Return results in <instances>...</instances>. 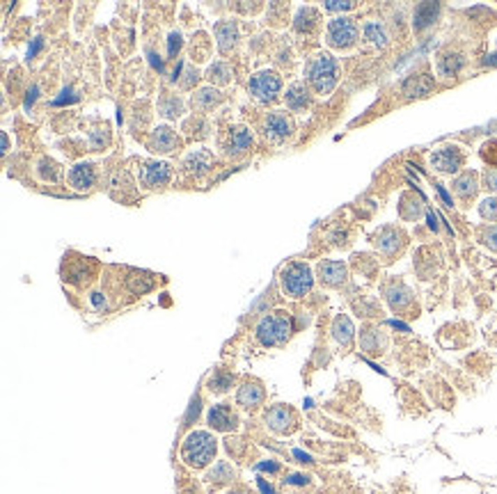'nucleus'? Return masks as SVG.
<instances>
[{"mask_svg":"<svg viewBox=\"0 0 497 494\" xmlns=\"http://www.w3.org/2000/svg\"><path fill=\"white\" fill-rule=\"evenodd\" d=\"M215 453H218V440L209 431L188 433V437L181 444V460L193 469H202L213 463Z\"/></svg>","mask_w":497,"mask_h":494,"instance_id":"obj_1","label":"nucleus"},{"mask_svg":"<svg viewBox=\"0 0 497 494\" xmlns=\"http://www.w3.org/2000/svg\"><path fill=\"white\" fill-rule=\"evenodd\" d=\"M305 80L317 94H330L339 80V64L330 53H317L305 67Z\"/></svg>","mask_w":497,"mask_h":494,"instance_id":"obj_2","label":"nucleus"},{"mask_svg":"<svg viewBox=\"0 0 497 494\" xmlns=\"http://www.w3.org/2000/svg\"><path fill=\"white\" fill-rule=\"evenodd\" d=\"M294 320L287 311H273V314L264 316L257 325L254 334L264 348H273V345H284L294 334Z\"/></svg>","mask_w":497,"mask_h":494,"instance_id":"obj_3","label":"nucleus"},{"mask_svg":"<svg viewBox=\"0 0 497 494\" xmlns=\"http://www.w3.org/2000/svg\"><path fill=\"white\" fill-rule=\"evenodd\" d=\"M280 284H282V291L289 298H305L312 286H314V273L308 263L303 261H291L287 263L282 268V273H280Z\"/></svg>","mask_w":497,"mask_h":494,"instance_id":"obj_4","label":"nucleus"},{"mask_svg":"<svg viewBox=\"0 0 497 494\" xmlns=\"http://www.w3.org/2000/svg\"><path fill=\"white\" fill-rule=\"evenodd\" d=\"M247 92L259 103H275L280 98V92H282V78H280L278 71L261 69L252 73L250 80H247Z\"/></svg>","mask_w":497,"mask_h":494,"instance_id":"obj_5","label":"nucleus"},{"mask_svg":"<svg viewBox=\"0 0 497 494\" xmlns=\"http://www.w3.org/2000/svg\"><path fill=\"white\" fill-rule=\"evenodd\" d=\"M358 23L349 16H337L328 23L326 28V44L330 48H339V51H344V48H351L355 41H358Z\"/></svg>","mask_w":497,"mask_h":494,"instance_id":"obj_6","label":"nucleus"},{"mask_svg":"<svg viewBox=\"0 0 497 494\" xmlns=\"http://www.w3.org/2000/svg\"><path fill=\"white\" fill-rule=\"evenodd\" d=\"M172 179V165L165 160H147L140 167V186L145 190H156V188H165Z\"/></svg>","mask_w":497,"mask_h":494,"instance_id":"obj_7","label":"nucleus"},{"mask_svg":"<svg viewBox=\"0 0 497 494\" xmlns=\"http://www.w3.org/2000/svg\"><path fill=\"white\" fill-rule=\"evenodd\" d=\"M294 130H296V126H294L291 114H287L282 110L268 112L266 119H264V135L275 144H282L284 140L294 135Z\"/></svg>","mask_w":497,"mask_h":494,"instance_id":"obj_8","label":"nucleus"},{"mask_svg":"<svg viewBox=\"0 0 497 494\" xmlns=\"http://www.w3.org/2000/svg\"><path fill=\"white\" fill-rule=\"evenodd\" d=\"M206 424H209L213 431L218 433H234L241 426V419H238V412L227 405V403H218L209 410L206 414Z\"/></svg>","mask_w":497,"mask_h":494,"instance_id":"obj_9","label":"nucleus"},{"mask_svg":"<svg viewBox=\"0 0 497 494\" xmlns=\"http://www.w3.org/2000/svg\"><path fill=\"white\" fill-rule=\"evenodd\" d=\"M463 163H466V156L459 149V147H440V149H435L431 154V165L442 172V174H454V172H459L463 167Z\"/></svg>","mask_w":497,"mask_h":494,"instance_id":"obj_10","label":"nucleus"},{"mask_svg":"<svg viewBox=\"0 0 497 494\" xmlns=\"http://www.w3.org/2000/svg\"><path fill=\"white\" fill-rule=\"evenodd\" d=\"M266 424L273 433L278 435H291L298 426V419H296V412L287 405H273L266 410Z\"/></svg>","mask_w":497,"mask_h":494,"instance_id":"obj_11","label":"nucleus"},{"mask_svg":"<svg viewBox=\"0 0 497 494\" xmlns=\"http://www.w3.org/2000/svg\"><path fill=\"white\" fill-rule=\"evenodd\" d=\"M147 147L152 149L154 154H172L177 151L181 147V137L177 135V130L172 126H156L152 133H149V140H147Z\"/></svg>","mask_w":497,"mask_h":494,"instance_id":"obj_12","label":"nucleus"},{"mask_svg":"<svg viewBox=\"0 0 497 494\" xmlns=\"http://www.w3.org/2000/svg\"><path fill=\"white\" fill-rule=\"evenodd\" d=\"M264 398H266V391L257 380H245L236 391V403L238 407H243L247 412H254L264 405Z\"/></svg>","mask_w":497,"mask_h":494,"instance_id":"obj_13","label":"nucleus"},{"mask_svg":"<svg viewBox=\"0 0 497 494\" xmlns=\"http://www.w3.org/2000/svg\"><path fill=\"white\" fill-rule=\"evenodd\" d=\"M317 273H319V279H321L323 286L337 288V286H342V284L346 282V277H349V268H346L344 261L328 259V261H321V263H319Z\"/></svg>","mask_w":497,"mask_h":494,"instance_id":"obj_14","label":"nucleus"},{"mask_svg":"<svg viewBox=\"0 0 497 494\" xmlns=\"http://www.w3.org/2000/svg\"><path fill=\"white\" fill-rule=\"evenodd\" d=\"M67 181L73 190H89L96 184V165L94 163H76L67 172Z\"/></svg>","mask_w":497,"mask_h":494,"instance_id":"obj_15","label":"nucleus"},{"mask_svg":"<svg viewBox=\"0 0 497 494\" xmlns=\"http://www.w3.org/2000/svg\"><path fill=\"white\" fill-rule=\"evenodd\" d=\"M215 44H218L220 53H231L238 46V26L236 21H218L213 28Z\"/></svg>","mask_w":497,"mask_h":494,"instance_id":"obj_16","label":"nucleus"},{"mask_svg":"<svg viewBox=\"0 0 497 494\" xmlns=\"http://www.w3.org/2000/svg\"><path fill=\"white\" fill-rule=\"evenodd\" d=\"M284 101L291 112H305L312 105V94L310 89L305 87V82H291V85L287 87Z\"/></svg>","mask_w":497,"mask_h":494,"instance_id":"obj_17","label":"nucleus"},{"mask_svg":"<svg viewBox=\"0 0 497 494\" xmlns=\"http://www.w3.org/2000/svg\"><path fill=\"white\" fill-rule=\"evenodd\" d=\"M374 243H376L378 250L385 254V257H394V254L403 247V234L394 227H385L376 234Z\"/></svg>","mask_w":497,"mask_h":494,"instance_id":"obj_18","label":"nucleus"},{"mask_svg":"<svg viewBox=\"0 0 497 494\" xmlns=\"http://www.w3.org/2000/svg\"><path fill=\"white\" fill-rule=\"evenodd\" d=\"M204 481L209 483L213 490H218V488H222V485H229V483L236 481V469L231 467L229 463H225V460H220V463L213 465V469L206 472Z\"/></svg>","mask_w":497,"mask_h":494,"instance_id":"obj_19","label":"nucleus"},{"mask_svg":"<svg viewBox=\"0 0 497 494\" xmlns=\"http://www.w3.org/2000/svg\"><path fill=\"white\" fill-rule=\"evenodd\" d=\"M252 147V133H250V128H245V126H236V128H231V133H229V140H227V149L225 154L227 156H243L247 149Z\"/></svg>","mask_w":497,"mask_h":494,"instance_id":"obj_20","label":"nucleus"},{"mask_svg":"<svg viewBox=\"0 0 497 494\" xmlns=\"http://www.w3.org/2000/svg\"><path fill=\"white\" fill-rule=\"evenodd\" d=\"M190 103H193V108H195L197 112H209V110L218 108V105L222 103V94H220L213 85L200 87V89H197V92L193 94V98H190Z\"/></svg>","mask_w":497,"mask_h":494,"instance_id":"obj_21","label":"nucleus"},{"mask_svg":"<svg viewBox=\"0 0 497 494\" xmlns=\"http://www.w3.org/2000/svg\"><path fill=\"white\" fill-rule=\"evenodd\" d=\"M438 16H440V5L438 3H422V5L415 7V12H412V28H415L417 32L426 30L438 21Z\"/></svg>","mask_w":497,"mask_h":494,"instance_id":"obj_22","label":"nucleus"},{"mask_svg":"<svg viewBox=\"0 0 497 494\" xmlns=\"http://www.w3.org/2000/svg\"><path fill=\"white\" fill-rule=\"evenodd\" d=\"M211 165H213V156L209 149H195L184 158L186 172H190V174H195V177L206 174V172L211 170Z\"/></svg>","mask_w":497,"mask_h":494,"instance_id":"obj_23","label":"nucleus"},{"mask_svg":"<svg viewBox=\"0 0 497 494\" xmlns=\"http://www.w3.org/2000/svg\"><path fill=\"white\" fill-rule=\"evenodd\" d=\"M156 108H159V114L165 119H177L184 114V98H179L177 94H170V92H163V96L159 98V103H156Z\"/></svg>","mask_w":497,"mask_h":494,"instance_id":"obj_24","label":"nucleus"},{"mask_svg":"<svg viewBox=\"0 0 497 494\" xmlns=\"http://www.w3.org/2000/svg\"><path fill=\"white\" fill-rule=\"evenodd\" d=\"M463 64H466V57H463L461 53H442L440 57H438L435 67H438V73H440V76L452 78L463 69Z\"/></svg>","mask_w":497,"mask_h":494,"instance_id":"obj_25","label":"nucleus"},{"mask_svg":"<svg viewBox=\"0 0 497 494\" xmlns=\"http://www.w3.org/2000/svg\"><path fill=\"white\" fill-rule=\"evenodd\" d=\"M319 26V12L314 7H301L294 16V28L298 32H305V35H312Z\"/></svg>","mask_w":497,"mask_h":494,"instance_id":"obj_26","label":"nucleus"},{"mask_svg":"<svg viewBox=\"0 0 497 494\" xmlns=\"http://www.w3.org/2000/svg\"><path fill=\"white\" fill-rule=\"evenodd\" d=\"M479 190L477 174L475 172H463L461 177L454 179V193H456L461 200H472Z\"/></svg>","mask_w":497,"mask_h":494,"instance_id":"obj_27","label":"nucleus"},{"mask_svg":"<svg viewBox=\"0 0 497 494\" xmlns=\"http://www.w3.org/2000/svg\"><path fill=\"white\" fill-rule=\"evenodd\" d=\"M385 298H387V302H390V307H392L394 311H401V309H405V307H408V304L412 302L410 291H408L405 286H401V284L387 286Z\"/></svg>","mask_w":497,"mask_h":494,"instance_id":"obj_28","label":"nucleus"},{"mask_svg":"<svg viewBox=\"0 0 497 494\" xmlns=\"http://www.w3.org/2000/svg\"><path fill=\"white\" fill-rule=\"evenodd\" d=\"M206 78H209L213 85H229V82L234 80V71H231L227 62L215 60L213 64H209V69H206Z\"/></svg>","mask_w":497,"mask_h":494,"instance_id":"obj_29","label":"nucleus"},{"mask_svg":"<svg viewBox=\"0 0 497 494\" xmlns=\"http://www.w3.org/2000/svg\"><path fill=\"white\" fill-rule=\"evenodd\" d=\"M209 130H211L209 121H206L202 114H193V117H188L184 121V133L190 140H204L209 135Z\"/></svg>","mask_w":497,"mask_h":494,"instance_id":"obj_30","label":"nucleus"},{"mask_svg":"<svg viewBox=\"0 0 497 494\" xmlns=\"http://www.w3.org/2000/svg\"><path fill=\"white\" fill-rule=\"evenodd\" d=\"M362 350L364 352H371V355H380L385 350V339L380 334V329H364L362 332Z\"/></svg>","mask_w":497,"mask_h":494,"instance_id":"obj_31","label":"nucleus"},{"mask_svg":"<svg viewBox=\"0 0 497 494\" xmlns=\"http://www.w3.org/2000/svg\"><path fill=\"white\" fill-rule=\"evenodd\" d=\"M353 334H355V329H353L351 318L339 314V316L335 318V323H333V336H335V341H339L342 345H349V343L353 341Z\"/></svg>","mask_w":497,"mask_h":494,"instance_id":"obj_32","label":"nucleus"},{"mask_svg":"<svg viewBox=\"0 0 497 494\" xmlns=\"http://www.w3.org/2000/svg\"><path fill=\"white\" fill-rule=\"evenodd\" d=\"M127 286L134 295H145L147 291L154 288V277L147 273H131L127 277Z\"/></svg>","mask_w":497,"mask_h":494,"instance_id":"obj_33","label":"nucleus"},{"mask_svg":"<svg viewBox=\"0 0 497 494\" xmlns=\"http://www.w3.org/2000/svg\"><path fill=\"white\" fill-rule=\"evenodd\" d=\"M431 87H433V80H431V76H426V73L405 80V85H403L408 96H426L431 92Z\"/></svg>","mask_w":497,"mask_h":494,"instance_id":"obj_34","label":"nucleus"},{"mask_svg":"<svg viewBox=\"0 0 497 494\" xmlns=\"http://www.w3.org/2000/svg\"><path fill=\"white\" fill-rule=\"evenodd\" d=\"M206 384H209L211 394H225V391H229V387L234 384V375H231L229 370L218 368V370H213V375L209 377Z\"/></svg>","mask_w":497,"mask_h":494,"instance_id":"obj_35","label":"nucleus"},{"mask_svg":"<svg viewBox=\"0 0 497 494\" xmlns=\"http://www.w3.org/2000/svg\"><path fill=\"white\" fill-rule=\"evenodd\" d=\"M37 174L41 181H48V184H57L62 179V167L53 158H41L37 165Z\"/></svg>","mask_w":497,"mask_h":494,"instance_id":"obj_36","label":"nucleus"},{"mask_svg":"<svg viewBox=\"0 0 497 494\" xmlns=\"http://www.w3.org/2000/svg\"><path fill=\"white\" fill-rule=\"evenodd\" d=\"M364 39H369L371 44H376V46H385L387 44V32H385L383 26H380V23L371 21V23L364 26Z\"/></svg>","mask_w":497,"mask_h":494,"instance_id":"obj_37","label":"nucleus"},{"mask_svg":"<svg viewBox=\"0 0 497 494\" xmlns=\"http://www.w3.org/2000/svg\"><path fill=\"white\" fill-rule=\"evenodd\" d=\"M89 149L92 151H101L106 149L108 144H110V130H108V126L103 128H94V130H89Z\"/></svg>","mask_w":497,"mask_h":494,"instance_id":"obj_38","label":"nucleus"},{"mask_svg":"<svg viewBox=\"0 0 497 494\" xmlns=\"http://www.w3.org/2000/svg\"><path fill=\"white\" fill-rule=\"evenodd\" d=\"M209 48H211V41L206 39V35H197L193 37V48H190V55H193V60H206V55H209Z\"/></svg>","mask_w":497,"mask_h":494,"instance_id":"obj_39","label":"nucleus"},{"mask_svg":"<svg viewBox=\"0 0 497 494\" xmlns=\"http://www.w3.org/2000/svg\"><path fill=\"white\" fill-rule=\"evenodd\" d=\"M479 213L488 222H497V197H488L482 204H479Z\"/></svg>","mask_w":497,"mask_h":494,"instance_id":"obj_40","label":"nucleus"},{"mask_svg":"<svg viewBox=\"0 0 497 494\" xmlns=\"http://www.w3.org/2000/svg\"><path fill=\"white\" fill-rule=\"evenodd\" d=\"M197 78H200V71H197L195 67H186L184 69V78H181V87L190 89L197 82Z\"/></svg>","mask_w":497,"mask_h":494,"instance_id":"obj_41","label":"nucleus"},{"mask_svg":"<svg viewBox=\"0 0 497 494\" xmlns=\"http://www.w3.org/2000/svg\"><path fill=\"white\" fill-rule=\"evenodd\" d=\"M482 243L488 245L491 250L497 252V227H488L484 229V234H482Z\"/></svg>","mask_w":497,"mask_h":494,"instance_id":"obj_42","label":"nucleus"},{"mask_svg":"<svg viewBox=\"0 0 497 494\" xmlns=\"http://www.w3.org/2000/svg\"><path fill=\"white\" fill-rule=\"evenodd\" d=\"M179 48H181V32H172L170 41H168V53H170V57H177Z\"/></svg>","mask_w":497,"mask_h":494,"instance_id":"obj_43","label":"nucleus"},{"mask_svg":"<svg viewBox=\"0 0 497 494\" xmlns=\"http://www.w3.org/2000/svg\"><path fill=\"white\" fill-rule=\"evenodd\" d=\"M355 3H342V0H330L326 3V10L328 12H346V10H353Z\"/></svg>","mask_w":497,"mask_h":494,"instance_id":"obj_44","label":"nucleus"},{"mask_svg":"<svg viewBox=\"0 0 497 494\" xmlns=\"http://www.w3.org/2000/svg\"><path fill=\"white\" fill-rule=\"evenodd\" d=\"M484 184H486L488 190L497 193V167H493V170L486 172V174H484Z\"/></svg>","mask_w":497,"mask_h":494,"instance_id":"obj_45","label":"nucleus"},{"mask_svg":"<svg viewBox=\"0 0 497 494\" xmlns=\"http://www.w3.org/2000/svg\"><path fill=\"white\" fill-rule=\"evenodd\" d=\"M257 472H271V474H275V472H280V465L278 463H257Z\"/></svg>","mask_w":497,"mask_h":494,"instance_id":"obj_46","label":"nucleus"},{"mask_svg":"<svg viewBox=\"0 0 497 494\" xmlns=\"http://www.w3.org/2000/svg\"><path fill=\"white\" fill-rule=\"evenodd\" d=\"M37 94H39V87H37V85H32V87L28 89V94H26V103H23V105H26V110H30V105L35 103Z\"/></svg>","mask_w":497,"mask_h":494,"instance_id":"obj_47","label":"nucleus"},{"mask_svg":"<svg viewBox=\"0 0 497 494\" xmlns=\"http://www.w3.org/2000/svg\"><path fill=\"white\" fill-rule=\"evenodd\" d=\"M289 485H308L310 483V476H303V474H294V476H289L287 479Z\"/></svg>","mask_w":497,"mask_h":494,"instance_id":"obj_48","label":"nucleus"},{"mask_svg":"<svg viewBox=\"0 0 497 494\" xmlns=\"http://www.w3.org/2000/svg\"><path fill=\"white\" fill-rule=\"evenodd\" d=\"M435 190H438V195L442 197L445 206H449V209H452V206H454V204H452V197H449V193L445 190V186H442V184H438V186H435Z\"/></svg>","mask_w":497,"mask_h":494,"instance_id":"obj_49","label":"nucleus"},{"mask_svg":"<svg viewBox=\"0 0 497 494\" xmlns=\"http://www.w3.org/2000/svg\"><path fill=\"white\" fill-rule=\"evenodd\" d=\"M41 44H44V41H41V37H37L35 41H32V46L28 48V60H32V57L37 55V51L41 48Z\"/></svg>","mask_w":497,"mask_h":494,"instance_id":"obj_50","label":"nucleus"},{"mask_svg":"<svg viewBox=\"0 0 497 494\" xmlns=\"http://www.w3.org/2000/svg\"><path fill=\"white\" fill-rule=\"evenodd\" d=\"M92 302H94V307L106 309V298H103L101 293H92Z\"/></svg>","mask_w":497,"mask_h":494,"instance_id":"obj_51","label":"nucleus"},{"mask_svg":"<svg viewBox=\"0 0 497 494\" xmlns=\"http://www.w3.org/2000/svg\"><path fill=\"white\" fill-rule=\"evenodd\" d=\"M426 220H428V227L438 232V222H435V213L433 211H426Z\"/></svg>","mask_w":497,"mask_h":494,"instance_id":"obj_52","label":"nucleus"},{"mask_svg":"<svg viewBox=\"0 0 497 494\" xmlns=\"http://www.w3.org/2000/svg\"><path fill=\"white\" fill-rule=\"evenodd\" d=\"M259 488H261L264 494H275V488H273V485H268L264 479H259Z\"/></svg>","mask_w":497,"mask_h":494,"instance_id":"obj_53","label":"nucleus"},{"mask_svg":"<svg viewBox=\"0 0 497 494\" xmlns=\"http://www.w3.org/2000/svg\"><path fill=\"white\" fill-rule=\"evenodd\" d=\"M7 149H10V137H7V133H3V135H0V151H7Z\"/></svg>","mask_w":497,"mask_h":494,"instance_id":"obj_54","label":"nucleus"},{"mask_svg":"<svg viewBox=\"0 0 497 494\" xmlns=\"http://www.w3.org/2000/svg\"><path fill=\"white\" fill-rule=\"evenodd\" d=\"M390 325H392L394 329H401V332H410V327L405 325V323H401V320H390Z\"/></svg>","mask_w":497,"mask_h":494,"instance_id":"obj_55","label":"nucleus"},{"mask_svg":"<svg viewBox=\"0 0 497 494\" xmlns=\"http://www.w3.org/2000/svg\"><path fill=\"white\" fill-rule=\"evenodd\" d=\"M227 494H252V492H247V490H243V488H238V490H231V492H227Z\"/></svg>","mask_w":497,"mask_h":494,"instance_id":"obj_56","label":"nucleus"}]
</instances>
